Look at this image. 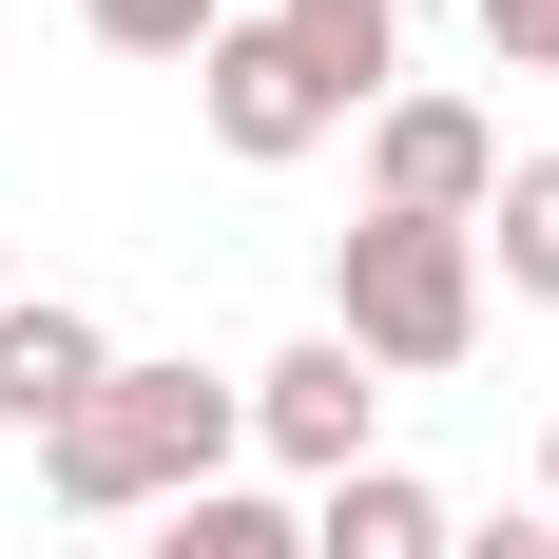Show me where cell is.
<instances>
[{
    "label": "cell",
    "mask_w": 559,
    "mask_h": 559,
    "mask_svg": "<svg viewBox=\"0 0 559 559\" xmlns=\"http://www.w3.org/2000/svg\"><path fill=\"white\" fill-rule=\"evenodd\" d=\"M367 425H386V386H367V367H347L329 329H289L271 367H251V444H271L289 483H309V502H329L347 463H386V444H367Z\"/></svg>",
    "instance_id": "cell-5"
},
{
    "label": "cell",
    "mask_w": 559,
    "mask_h": 559,
    "mask_svg": "<svg viewBox=\"0 0 559 559\" xmlns=\"http://www.w3.org/2000/svg\"><path fill=\"white\" fill-rule=\"evenodd\" d=\"M540 521H559V425H540Z\"/></svg>",
    "instance_id": "cell-14"
},
{
    "label": "cell",
    "mask_w": 559,
    "mask_h": 559,
    "mask_svg": "<svg viewBox=\"0 0 559 559\" xmlns=\"http://www.w3.org/2000/svg\"><path fill=\"white\" fill-rule=\"evenodd\" d=\"M463 559H559V521H463Z\"/></svg>",
    "instance_id": "cell-13"
},
{
    "label": "cell",
    "mask_w": 559,
    "mask_h": 559,
    "mask_svg": "<svg viewBox=\"0 0 559 559\" xmlns=\"http://www.w3.org/2000/svg\"><path fill=\"white\" fill-rule=\"evenodd\" d=\"M483 271H502L521 309H559V155H502V193H483Z\"/></svg>",
    "instance_id": "cell-10"
},
{
    "label": "cell",
    "mask_w": 559,
    "mask_h": 559,
    "mask_svg": "<svg viewBox=\"0 0 559 559\" xmlns=\"http://www.w3.org/2000/svg\"><path fill=\"white\" fill-rule=\"evenodd\" d=\"M78 20H97L116 58H213V20H231V0H78Z\"/></svg>",
    "instance_id": "cell-11"
},
{
    "label": "cell",
    "mask_w": 559,
    "mask_h": 559,
    "mask_svg": "<svg viewBox=\"0 0 559 559\" xmlns=\"http://www.w3.org/2000/svg\"><path fill=\"white\" fill-rule=\"evenodd\" d=\"M289 39H309V78H329L347 116H386L405 97V0H271Z\"/></svg>",
    "instance_id": "cell-8"
},
{
    "label": "cell",
    "mask_w": 559,
    "mask_h": 559,
    "mask_svg": "<svg viewBox=\"0 0 559 559\" xmlns=\"http://www.w3.org/2000/svg\"><path fill=\"white\" fill-rule=\"evenodd\" d=\"M231 444H251V386H231V367H135V347H116V386L39 444V483L78 521H174L193 483H231Z\"/></svg>",
    "instance_id": "cell-1"
},
{
    "label": "cell",
    "mask_w": 559,
    "mask_h": 559,
    "mask_svg": "<svg viewBox=\"0 0 559 559\" xmlns=\"http://www.w3.org/2000/svg\"><path fill=\"white\" fill-rule=\"evenodd\" d=\"M483 193H502V116L444 97V78H405V97L367 116V213H405V231H483Z\"/></svg>",
    "instance_id": "cell-3"
},
{
    "label": "cell",
    "mask_w": 559,
    "mask_h": 559,
    "mask_svg": "<svg viewBox=\"0 0 559 559\" xmlns=\"http://www.w3.org/2000/svg\"><path fill=\"white\" fill-rule=\"evenodd\" d=\"M193 116H213V155H251V174H289V155H329V135H347V97L309 78V39H289V20H213Z\"/></svg>",
    "instance_id": "cell-4"
},
{
    "label": "cell",
    "mask_w": 559,
    "mask_h": 559,
    "mask_svg": "<svg viewBox=\"0 0 559 559\" xmlns=\"http://www.w3.org/2000/svg\"><path fill=\"white\" fill-rule=\"evenodd\" d=\"M483 58L502 78H559V0H483Z\"/></svg>",
    "instance_id": "cell-12"
},
{
    "label": "cell",
    "mask_w": 559,
    "mask_h": 559,
    "mask_svg": "<svg viewBox=\"0 0 559 559\" xmlns=\"http://www.w3.org/2000/svg\"><path fill=\"white\" fill-rule=\"evenodd\" d=\"M97 386H116V329H97V309H78V289H0V425L58 444Z\"/></svg>",
    "instance_id": "cell-6"
},
{
    "label": "cell",
    "mask_w": 559,
    "mask_h": 559,
    "mask_svg": "<svg viewBox=\"0 0 559 559\" xmlns=\"http://www.w3.org/2000/svg\"><path fill=\"white\" fill-rule=\"evenodd\" d=\"M309 559H463L444 483H405V463H347L329 502H309Z\"/></svg>",
    "instance_id": "cell-7"
},
{
    "label": "cell",
    "mask_w": 559,
    "mask_h": 559,
    "mask_svg": "<svg viewBox=\"0 0 559 559\" xmlns=\"http://www.w3.org/2000/svg\"><path fill=\"white\" fill-rule=\"evenodd\" d=\"M329 347L367 386H425L483 347V231H405V213H347L329 231Z\"/></svg>",
    "instance_id": "cell-2"
},
{
    "label": "cell",
    "mask_w": 559,
    "mask_h": 559,
    "mask_svg": "<svg viewBox=\"0 0 559 559\" xmlns=\"http://www.w3.org/2000/svg\"><path fill=\"white\" fill-rule=\"evenodd\" d=\"M135 559H309V502H271V483H193L174 521H135Z\"/></svg>",
    "instance_id": "cell-9"
}]
</instances>
